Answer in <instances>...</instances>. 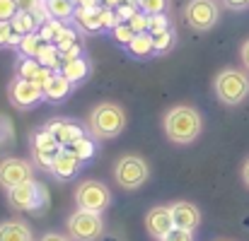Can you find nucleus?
<instances>
[{"instance_id":"a878e982","label":"nucleus","mask_w":249,"mask_h":241,"mask_svg":"<svg viewBox=\"0 0 249 241\" xmlns=\"http://www.w3.org/2000/svg\"><path fill=\"white\" fill-rule=\"evenodd\" d=\"M68 150H71V152H73V155H75V157H78L80 161L92 160V157H94V152H97V147H94V140H92V138H87V135H85V138H80L78 143H73Z\"/></svg>"},{"instance_id":"e433bc0d","label":"nucleus","mask_w":249,"mask_h":241,"mask_svg":"<svg viewBox=\"0 0 249 241\" xmlns=\"http://www.w3.org/2000/svg\"><path fill=\"white\" fill-rule=\"evenodd\" d=\"M12 36V24L10 22H0V46H7Z\"/></svg>"},{"instance_id":"7ed1b4c3","label":"nucleus","mask_w":249,"mask_h":241,"mask_svg":"<svg viewBox=\"0 0 249 241\" xmlns=\"http://www.w3.org/2000/svg\"><path fill=\"white\" fill-rule=\"evenodd\" d=\"M213 89L225 106H237L249 96V75L237 68H225L215 75Z\"/></svg>"},{"instance_id":"b1692460","label":"nucleus","mask_w":249,"mask_h":241,"mask_svg":"<svg viewBox=\"0 0 249 241\" xmlns=\"http://www.w3.org/2000/svg\"><path fill=\"white\" fill-rule=\"evenodd\" d=\"M10 24H12V32H15V34H22V36L39 32V24H36V19H34L32 12H22V10H17V15L10 19Z\"/></svg>"},{"instance_id":"c9c22d12","label":"nucleus","mask_w":249,"mask_h":241,"mask_svg":"<svg viewBox=\"0 0 249 241\" xmlns=\"http://www.w3.org/2000/svg\"><path fill=\"white\" fill-rule=\"evenodd\" d=\"M17 2V10H22V12H34L44 0H15Z\"/></svg>"},{"instance_id":"aec40b11","label":"nucleus","mask_w":249,"mask_h":241,"mask_svg":"<svg viewBox=\"0 0 249 241\" xmlns=\"http://www.w3.org/2000/svg\"><path fill=\"white\" fill-rule=\"evenodd\" d=\"M73 17H75V22L83 27L85 32H99V29H104L102 27V7H97V10L78 7Z\"/></svg>"},{"instance_id":"39448f33","label":"nucleus","mask_w":249,"mask_h":241,"mask_svg":"<svg viewBox=\"0 0 249 241\" xmlns=\"http://www.w3.org/2000/svg\"><path fill=\"white\" fill-rule=\"evenodd\" d=\"M46 200H49L46 188L39 181H34V178L32 181H24V183H19V186H15V188L7 191V203L15 210L39 212V210L46 208Z\"/></svg>"},{"instance_id":"0eeeda50","label":"nucleus","mask_w":249,"mask_h":241,"mask_svg":"<svg viewBox=\"0 0 249 241\" xmlns=\"http://www.w3.org/2000/svg\"><path fill=\"white\" fill-rule=\"evenodd\" d=\"M66 229H68L71 241H97L104 232V222H102V215L78 208L66 220Z\"/></svg>"},{"instance_id":"f03ea898","label":"nucleus","mask_w":249,"mask_h":241,"mask_svg":"<svg viewBox=\"0 0 249 241\" xmlns=\"http://www.w3.org/2000/svg\"><path fill=\"white\" fill-rule=\"evenodd\" d=\"M87 128H89L94 140H111V138L121 135L124 128H126V111H124V106H119L114 101L97 104L89 111V116H87Z\"/></svg>"},{"instance_id":"bb28decb","label":"nucleus","mask_w":249,"mask_h":241,"mask_svg":"<svg viewBox=\"0 0 249 241\" xmlns=\"http://www.w3.org/2000/svg\"><path fill=\"white\" fill-rule=\"evenodd\" d=\"M169 29V19H167V15H148V32L153 34V36H158V34H162Z\"/></svg>"},{"instance_id":"4be33fe9","label":"nucleus","mask_w":249,"mask_h":241,"mask_svg":"<svg viewBox=\"0 0 249 241\" xmlns=\"http://www.w3.org/2000/svg\"><path fill=\"white\" fill-rule=\"evenodd\" d=\"M36 61H39L44 68L53 70V73H61V68H63L61 51L56 48V44H44V46L39 48V53H36Z\"/></svg>"},{"instance_id":"f8f14e48","label":"nucleus","mask_w":249,"mask_h":241,"mask_svg":"<svg viewBox=\"0 0 249 241\" xmlns=\"http://www.w3.org/2000/svg\"><path fill=\"white\" fill-rule=\"evenodd\" d=\"M145 229L153 239L162 241L174 229V220H172V212H169V205H155L148 210L145 215Z\"/></svg>"},{"instance_id":"f704fd0d","label":"nucleus","mask_w":249,"mask_h":241,"mask_svg":"<svg viewBox=\"0 0 249 241\" xmlns=\"http://www.w3.org/2000/svg\"><path fill=\"white\" fill-rule=\"evenodd\" d=\"M136 7H138V5H133V2H121V5L116 7V17H119V22H128V19L136 15Z\"/></svg>"},{"instance_id":"58836bf2","label":"nucleus","mask_w":249,"mask_h":241,"mask_svg":"<svg viewBox=\"0 0 249 241\" xmlns=\"http://www.w3.org/2000/svg\"><path fill=\"white\" fill-rule=\"evenodd\" d=\"M240 58H242V65L249 70V39L242 44V48H240Z\"/></svg>"},{"instance_id":"c756f323","label":"nucleus","mask_w":249,"mask_h":241,"mask_svg":"<svg viewBox=\"0 0 249 241\" xmlns=\"http://www.w3.org/2000/svg\"><path fill=\"white\" fill-rule=\"evenodd\" d=\"M126 24L133 29V34H143V32H148V15L145 12H136Z\"/></svg>"},{"instance_id":"ddd939ff","label":"nucleus","mask_w":249,"mask_h":241,"mask_svg":"<svg viewBox=\"0 0 249 241\" xmlns=\"http://www.w3.org/2000/svg\"><path fill=\"white\" fill-rule=\"evenodd\" d=\"M46 130L53 133V138L61 143V147H71L73 143L85 138V128L71 118H53V121L46 123Z\"/></svg>"},{"instance_id":"423d86ee","label":"nucleus","mask_w":249,"mask_h":241,"mask_svg":"<svg viewBox=\"0 0 249 241\" xmlns=\"http://www.w3.org/2000/svg\"><path fill=\"white\" fill-rule=\"evenodd\" d=\"M75 203H78L80 210L102 215L111 205V191H109L107 183L94 181V178H87V181H83L75 188Z\"/></svg>"},{"instance_id":"2f4dec72","label":"nucleus","mask_w":249,"mask_h":241,"mask_svg":"<svg viewBox=\"0 0 249 241\" xmlns=\"http://www.w3.org/2000/svg\"><path fill=\"white\" fill-rule=\"evenodd\" d=\"M17 15V2L15 0H0V22H10Z\"/></svg>"},{"instance_id":"4468645a","label":"nucleus","mask_w":249,"mask_h":241,"mask_svg":"<svg viewBox=\"0 0 249 241\" xmlns=\"http://www.w3.org/2000/svg\"><path fill=\"white\" fill-rule=\"evenodd\" d=\"M169 212H172V220H174V227L179 229H196L201 225V210L189 203V200H177L169 205Z\"/></svg>"},{"instance_id":"6e6552de","label":"nucleus","mask_w":249,"mask_h":241,"mask_svg":"<svg viewBox=\"0 0 249 241\" xmlns=\"http://www.w3.org/2000/svg\"><path fill=\"white\" fill-rule=\"evenodd\" d=\"M184 19L196 32H208L220 19V7L215 0H189L184 7Z\"/></svg>"},{"instance_id":"473e14b6","label":"nucleus","mask_w":249,"mask_h":241,"mask_svg":"<svg viewBox=\"0 0 249 241\" xmlns=\"http://www.w3.org/2000/svg\"><path fill=\"white\" fill-rule=\"evenodd\" d=\"M80 56H83V41H75L73 46H68L66 51H61V61H63V63L75 61V58H80Z\"/></svg>"},{"instance_id":"c85d7f7f","label":"nucleus","mask_w":249,"mask_h":241,"mask_svg":"<svg viewBox=\"0 0 249 241\" xmlns=\"http://www.w3.org/2000/svg\"><path fill=\"white\" fill-rule=\"evenodd\" d=\"M172 46H174V32L172 29H167V32L155 36V53H167Z\"/></svg>"},{"instance_id":"f3484780","label":"nucleus","mask_w":249,"mask_h":241,"mask_svg":"<svg viewBox=\"0 0 249 241\" xmlns=\"http://www.w3.org/2000/svg\"><path fill=\"white\" fill-rule=\"evenodd\" d=\"M0 241H34V232L22 220L0 222Z\"/></svg>"},{"instance_id":"37998d69","label":"nucleus","mask_w":249,"mask_h":241,"mask_svg":"<svg viewBox=\"0 0 249 241\" xmlns=\"http://www.w3.org/2000/svg\"><path fill=\"white\" fill-rule=\"evenodd\" d=\"M220 241H228V239H220Z\"/></svg>"},{"instance_id":"412c9836","label":"nucleus","mask_w":249,"mask_h":241,"mask_svg":"<svg viewBox=\"0 0 249 241\" xmlns=\"http://www.w3.org/2000/svg\"><path fill=\"white\" fill-rule=\"evenodd\" d=\"M46 10H49V17L51 19L68 22V19H73L78 5L73 0H46Z\"/></svg>"},{"instance_id":"f257e3e1","label":"nucleus","mask_w":249,"mask_h":241,"mask_svg":"<svg viewBox=\"0 0 249 241\" xmlns=\"http://www.w3.org/2000/svg\"><path fill=\"white\" fill-rule=\"evenodd\" d=\"M201 128H203L201 113L186 104L172 106L162 116V130H165L167 140L174 145H191L201 135Z\"/></svg>"},{"instance_id":"7c9ffc66","label":"nucleus","mask_w":249,"mask_h":241,"mask_svg":"<svg viewBox=\"0 0 249 241\" xmlns=\"http://www.w3.org/2000/svg\"><path fill=\"white\" fill-rule=\"evenodd\" d=\"M133 36H136V34H133V29H131L126 22H119V24L114 27V39H116V41H121V44L128 46V41H131Z\"/></svg>"},{"instance_id":"9b49d317","label":"nucleus","mask_w":249,"mask_h":241,"mask_svg":"<svg viewBox=\"0 0 249 241\" xmlns=\"http://www.w3.org/2000/svg\"><path fill=\"white\" fill-rule=\"evenodd\" d=\"M61 150H63V147H61V143L53 138L51 130L41 128V130H36V133L32 135V155H34V161H36L39 166L51 169V161H53V157H56Z\"/></svg>"},{"instance_id":"79ce46f5","label":"nucleus","mask_w":249,"mask_h":241,"mask_svg":"<svg viewBox=\"0 0 249 241\" xmlns=\"http://www.w3.org/2000/svg\"><path fill=\"white\" fill-rule=\"evenodd\" d=\"M124 0H107V7H111V10H116L119 5H121Z\"/></svg>"},{"instance_id":"6ab92c4d","label":"nucleus","mask_w":249,"mask_h":241,"mask_svg":"<svg viewBox=\"0 0 249 241\" xmlns=\"http://www.w3.org/2000/svg\"><path fill=\"white\" fill-rule=\"evenodd\" d=\"M128 53L136 56V58H148L155 53V36L150 32H143V34H136L131 41H128Z\"/></svg>"},{"instance_id":"cd10ccee","label":"nucleus","mask_w":249,"mask_h":241,"mask_svg":"<svg viewBox=\"0 0 249 241\" xmlns=\"http://www.w3.org/2000/svg\"><path fill=\"white\" fill-rule=\"evenodd\" d=\"M138 7L145 15H162L169 7V0H138Z\"/></svg>"},{"instance_id":"393cba45","label":"nucleus","mask_w":249,"mask_h":241,"mask_svg":"<svg viewBox=\"0 0 249 241\" xmlns=\"http://www.w3.org/2000/svg\"><path fill=\"white\" fill-rule=\"evenodd\" d=\"M46 41L39 36V32H34V34H27V36H22V41H19V51H22V56H27V58H36V53H39V48L44 46Z\"/></svg>"},{"instance_id":"5701e85b","label":"nucleus","mask_w":249,"mask_h":241,"mask_svg":"<svg viewBox=\"0 0 249 241\" xmlns=\"http://www.w3.org/2000/svg\"><path fill=\"white\" fill-rule=\"evenodd\" d=\"M61 73L73 82V84H78V82H83L85 78L89 75V61L83 58V56H80V58H75V61H68V63H63Z\"/></svg>"},{"instance_id":"2eb2a0df","label":"nucleus","mask_w":249,"mask_h":241,"mask_svg":"<svg viewBox=\"0 0 249 241\" xmlns=\"http://www.w3.org/2000/svg\"><path fill=\"white\" fill-rule=\"evenodd\" d=\"M51 75H53V70H49V68H44L36 58H22L19 63H17V78H22V80H32L36 87H46V82L51 80Z\"/></svg>"},{"instance_id":"1a4fd4ad","label":"nucleus","mask_w":249,"mask_h":241,"mask_svg":"<svg viewBox=\"0 0 249 241\" xmlns=\"http://www.w3.org/2000/svg\"><path fill=\"white\" fill-rule=\"evenodd\" d=\"M7 99L15 109H32L36 106L41 99H44V89L36 87L32 80H22V78H15L7 87Z\"/></svg>"},{"instance_id":"72a5a7b5","label":"nucleus","mask_w":249,"mask_h":241,"mask_svg":"<svg viewBox=\"0 0 249 241\" xmlns=\"http://www.w3.org/2000/svg\"><path fill=\"white\" fill-rule=\"evenodd\" d=\"M162 241H194V232H191V229H179V227H174Z\"/></svg>"},{"instance_id":"20e7f679","label":"nucleus","mask_w":249,"mask_h":241,"mask_svg":"<svg viewBox=\"0 0 249 241\" xmlns=\"http://www.w3.org/2000/svg\"><path fill=\"white\" fill-rule=\"evenodd\" d=\"M114 178L124 191H138L150 178V166L141 155H124L114 166Z\"/></svg>"},{"instance_id":"a19ab883","label":"nucleus","mask_w":249,"mask_h":241,"mask_svg":"<svg viewBox=\"0 0 249 241\" xmlns=\"http://www.w3.org/2000/svg\"><path fill=\"white\" fill-rule=\"evenodd\" d=\"M242 181H245V186L249 188V160L245 161V166H242Z\"/></svg>"},{"instance_id":"a211bd4d","label":"nucleus","mask_w":249,"mask_h":241,"mask_svg":"<svg viewBox=\"0 0 249 241\" xmlns=\"http://www.w3.org/2000/svg\"><path fill=\"white\" fill-rule=\"evenodd\" d=\"M71 89H73V82L68 80L63 73H53L51 80L46 82V87H44V99L61 101V99H66L71 94Z\"/></svg>"},{"instance_id":"4c0bfd02","label":"nucleus","mask_w":249,"mask_h":241,"mask_svg":"<svg viewBox=\"0 0 249 241\" xmlns=\"http://www.w3.org/2000/svg\"><path fill=\"white\" fill-rule=\"evenodd\" d=\"M39 241H71V237H66V234H58V232H46L44 237Z\"/></svg>"},{"instance_id":"9d476101","label":"nucleus","mask_w":249,"mask_h":241,"mask_svg":"<svg viewBox=\"0 0 249 241\" xmlns=\"http://www.w3.org/2000/svg\"><path fill=\"white\" fill-rule=\"evenodd\" d=\"M32 178H34V166L27 160L7 157V160L0 161V186L5 191H10L24 181H32Z\"/></svg>"},{"instance_id":"dca6fc26","label":"nucleus","mask_w":249,"mask_h":241,"mask_svg":"<svg viewBox=\"0 0 249 241\" xmlns=\"http://www.w3.org/2000/svg\"><path fill=\"white\" fill-rule=\"evenodd\" d=\"M80 164L83 161L78 160L68 147H63L56 157H53V161H51V174L56 176V178H61V181H68V178H73L78 171H80Z\"/></svg>"},{"instance_id":"ea45409f","label":"nucleus","mask_w":249,"mask_h":241,"mask_svg":"<svg viewBox=\"0 0 249 241\" xmlns=\"http://www.w3.org/2000/svg\"><path fill=\"white\" fill-rule=\"evenodd\" d=\"M230 10H242V7H247L249 5V0H223Z\"/></svg>"}]
</instances>
